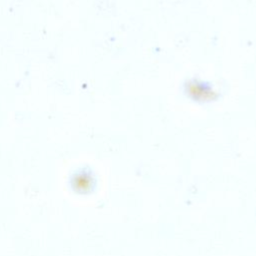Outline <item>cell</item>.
I'll return each instance as SVG.
<instances>
[{"mask_svg":"<svg viewBox=\"0 0 256 256\" xmlns=\"http://www.w3.org/2000/svg\"><path fill=\"white\" fill-rule=\"evenodd\" d=\"M189 94L195 99L208 100L210 98H213L214 92L210 89L209 86L204 85V83L194 82L189 84Z\"/></svg>","mask_w":256,"mask_h":256,"instance_id":"obj_1","label":"cell"}]
</instances>
